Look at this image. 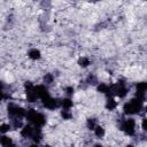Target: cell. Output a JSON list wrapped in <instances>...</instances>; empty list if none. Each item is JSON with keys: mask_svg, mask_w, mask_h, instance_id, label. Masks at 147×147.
Returning <instances> with one entry per match:
<instances>
[{"mask_svg": "<svg viewBox=\"0 0 147 147\" xmlns=\"http://www.w3.org/2000/svg\"><path fill=\"white\" fill-rule=\"evenodd\" d=\"M118 107V101L116 100L115 96H107L105 101V108L108 111H114Z\"/></svg>", "mask_w": 147, "mask_h": 147, "instance_id": "9", "label": "cell"}, {"mask_svg": "<svg viewBox=\"0 0 147 147\" xmlns=\"http://www.w3.org/2000/svg\"><path fill=\"white\" fill-rule=\"evenodd\" d=\"M93 134H94V137L96 139H103L106 137V129H105V126L101 125V124H98L94 127V130H93Z\"/></svg>", "mask_w": 147, "mask_h": 147, "instance_id": "14", "label": "cell"}, {"mask_svg": "<svg viewBox=\"0 0 147 147\" xmlns=\"http://www.w3.org/2000/svg\"><path fill=\"white\" fill-rule=\"evenodd\" d=\"M63 93L65 96L68 98H71L74 94H75V87L72 85H67L64 88H63Z\"/></svg>", "mask_w": 147, "mask_h": 147, "instance_id": "20", "label": "cell"}, {"mask_svg": "<svg viewBox=\"0 0 147 147\" xmlns=\"http://www.w3.org/2000/svg\"><path fill=\"white\" fill-rule=\"evenodd\" d=\"M122 110H123V115L126 117H131L140 114L145 115V102L133 96L123 105Z\"/></svg>", "mask_w": 147, "mask_h": 147, "instance_id": "1", "label": "cell"}, {"mask_svg": "<svg viewBox=\"0 0 147 147\" xmlns=\"http://www.w3.org/2000/svg\"><path fill=\"white\" fill-rule=\"evenodd\" d=\"M16 142L14 141V139L8 136V134H2L0 136V146L1 147H13Z\"/></svg>", "mask_w": 147, "mask_h": 147, "instance_id": "11", "label": "cell"}, {"mask_svg": "<svg viewBox=\"0 0 147 147\" xmlns=\"http://www.w3.org/2000/svg\"><path fill=\"white\" fill-rule=\"evenodd\" d=\"M95 87H96V92L101 93V94L105 95L106 98H107V96H113V93H111V83L108 84V83L101 82V83H99Z\"/></svg>", "mask_w": 147, "mask_h": 147, "instance_id": "8", "label": "cell"}, {"mask_svg": "<svg viewBox=\"0 0 147 147\" xmlns=\"http://www.w3.org/2000/svg\"><path fill=\"white\" fill-rule=\"evenodd\" d=\"M26 147H40V146H39V144H33V142H32V144H30V145L26 146Z\"/></svg>", "mask_w": 147, "mask_h": 147, "instance_id": "22", "label": "cell"}, {"mask_svg": "<svg viewBox=\"0 0 147 147\" xmlns=\"http://www.w3.org/2000/svg\"><path fill=\"white\" fill-rule=\"evenodd\" d=\"M41 147H53V146H52V145H49V144H44Z\"/></svg>", "mask_w": 147, "mask_h": 147, "instance_id": "23", "label": "cell"}, {"mask_svg": "<svg viewBox=\"0 0 147 147\" xmlns=\"http://www.w3.org/2000/svg\"><path fill=\"white\" fill-rule=\"evenodd\" d=\"M138 126L139 125L137 124V121L133 117H126L123 115L121 118L117 119V127L126 137H136L138 132Z\"/></svg>", "mask_w": 147, "mask_h": 147, "instance_id": "2", "label": "cell"}, {"mask_svg": "<svg viewBox=\"0 0 147 147\" xmlns=\"http://www.w3.org/2000/svg\"><path fill=\"white\" fill-rule=\"evenodd\" d=\"M99 83H100V82H99V79H98V76H96L95 74H93V72L88 74L87 77L85 78V84L88 85V86H91V85H92V86H96Z\"/></svg>", "mask_w": 147, "mask_h": 147, "instance_id": "16", "label": "cell"}, {"mask_svg": "<svg viewBox=\"0 0 147 147\" xmlns=\"http://www.w3.org/2000/svg\"><path fill=\"white\" fill-rule=\"evenodd\" d=\"M40 102H41V106L47 110H55L60 108V99L53 96L52 94H48L45 98H42Z\"/></svg>", "mask_w": 147, "mask_h": 147, "instance_id": "5", "label": "cell"}, {"mask_svg": "<svg viewBox=\"0 0 147 147\" xmlns=\"http://www.w3.org/2000/svg\"><path fill=\"white\" fill-rule=\"evenodd\" d=\"M25 119L28 121L29 124L33 125L34 127H39V129H44V126L47 124V116L42 111H39L32 107L26 108Z\"/></svg>", "mask_w": 147, "mask_h": 147, "instance_id": "3", "label": "cell"}, {"mask_svg": "<svg viewBox=\"0 0 147 147\" xmlns=\"http://www.w3.org/2000/svg\"><path fill=\"white\" fill-rule=\"evenodd\" d=\"M26 55H28V57H29L31 61H39V60L41 59V52H40V49L37 48V47L30 48V49L28 51Z\"/></svg>", "mask_w": 147, "mask_h": 147, "instance_id": "10", "label": "cell"}, {"mask_svg": "<svg viewBox=\"0 0 147 147\" xmlns=\"http://www.w3.org/2000/svg\"><path fill=\"white\" fill-rule=\"evenodd\" d=\"M71 147H76V146H71Z\"/></svg>", "mask_w": 147, "mask_h": 147, "instance_id": "25", "label": "cell"}, {"mask_svg": "<svg viewBox=\"0 0 147 147\" xmlns=\"http://www.w3.org/2000/svg\"><path fill=\"white\" fill-rule=\"evenodd\" d=\"M11 125L9 122H1L0 123V136L2 134H8L11 131Z\"/></svg>", "mask_w": 147, "mask_h": 147, "instance_id": "18", "label": "cell"}, {"mask_svg": "<svg viewBox=\"0 0 147 147\" xmlns=\"http://www.w3.org/2000/svg\"><path fill=\"white\" fill-rule=\"evenodd\" d=\"M99 123H98V119L95 118V117H88L87 119H86V129L87 130H90V131H93L94 130V127L98 125Z\"/></svg>", "mask_w": 147, "mask_h": 147, "instance_id": "19", "label": "cell"}, {"mask_svg": "<svg viewBox=\"0 0 147 147\" xmlns=\"http://www.w3.org/2000/svg\"><path fill=\"white\" fill-rule=\"evenodd\" d=\"M42 83L45 86L49 87L52 86L54 83H55V75L52 74V72H46L44 76H42Z\"/></svg>", "mask_w": 147, "mask_h": 147, "instance_id": "13", "label": "cell"}, {"mask_svg": "<svg viewBox=\"0 0 147 147\" xmlns=\"http://www.w3.org/2000/svg\"><path fill=\"white\" fill-rule=\"evenodd\" d=\"M74 107V100L71 98L64 96L60 99V108L61 109H72Z\"/></svg>", "mask_w": 147, "mask_h": 147, "instance_id": "12", "label": "cell"}, {"mask_svg": "<svg viewBox=\"0 0 147 147\" xmlns=\"http://www.w3.org/2000/svg\"><path fill=\"white\" fill-rule=\"evenodd\" d=\"M77 64H78V67H80V68H83V69H86V68H88V67L92 64V61H91V59H90L88 56L83 55V56H80V57L77 60Z\"/></svg>", "mask_w": 147, "mask_h": 147, "instance_id": "15", "label": "cell"}, {"mask_svg": "<svg viewBox=\"0 0 147 147\" xmlns=\"http://www.w3.org/2000/svg\"><path fill=\"white\" fill-rule=\"evenodd\" d=\"M92 147H105L101 142H95V144H93V146Z\"/></svg>", "mask_w": 147, "mask_h": 147, "instance_id": "21", "label": "cell"}, {"mask_svg": "<svg viewBox=\"0 0 147 147\" xmlns=\"http://www.w3.org/2000/svg\"><path fill=\"white\" fill-rule=\"evenodd\" d=\"M60 116L64 121H70L74 117V113H72L71 109H61L60 110Z\"/></svg>", "mask_w": 147, "mask_h": 147, "instance_id": "17", "label": "cell"}, {"mask_svg": "<svg viewBox=\"0 0 147 147\" xmlns=\"http://www.w3.org/2000/svg\"><path fill=\"white\" fill-rule=\"evenodd\" d=\"M6 110H7V115H8L9 121H13V119H25L26 108L22 107L21 105L16 103V102H13V101L8 102L7 107H6Z\"/></svg>", "mask_w": 147, "mask_h": 147, "instance_id": "4", "label": "cell"}, {"mask_svg": "<svg viewBox=\"0 0 147 147\" xmlns=\"http://www.w3.org/2000/svg\"><path fill=\"white\" fill-rule=\"evenodd\" d=\"M147 92V83L146 82H137L134 85V98L145 102Z\"/></svg>", "mask_w": 147, "mask_h": 147, "instance_id": "6", "label": "cell"}, {"mask_svg": "<svg viewBox=\"0 0 147 147\" xmlns=\"http://www.w3.org/2000/svg\"><path fill=\"white\" fill-rule=\"evenodd\" d=\"M125 147H136V146H134L133 144H127V145H126Z\"/></svg>", "mask_w": 147, "mask_h": 147, "instance_id": "24", "label": "cell"}, {"mask_svg": "<svg viewBox=\"0 0 147 147\" xmlns=\"http://www.w3.org/2000/svg\"><path fill=\"white\" fill-rule=\"evenodd\" d=\"M34 132H36V127L31 124H24L23 127L20 130V136L25 139V140H31L32 141V138L34 136Z\"/></svg>", "mask_w": 147, "mask_h": 147, "instance_id": "7", "label": "cell"}]
</instances>
